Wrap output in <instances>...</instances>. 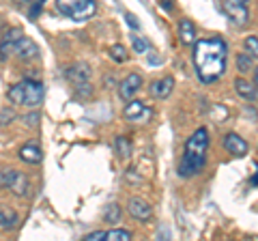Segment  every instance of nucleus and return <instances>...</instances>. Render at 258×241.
I'll return each instance as SVG.
<instances>
[{
    "label": "nucleus",
    "mask_w": 258,
    "mask_h": 241,
    "mask_svg": "<svg viewBox=\"0 0 258 241\" xmlns=\"http://www.w3.org/2000/svg\"><path fill=\"white\" fill-rule=\"evenodd\" d=\"M194 45V67L203 84H213L226 71L228 61V43L222 37L215 39H196Z\"/></svg>",
    "instance_id": "obj_1"
},
{
    "label": "nucleus",
    "mask_w": 258,
    "mask_h": 241,
    "mask_svg": "<svg viewBox=\"0 0 258 241\" xmlns=\"http://www.w3.org/2000/svg\"><path fill=\"white\" fill-rule=\"evenodd\" d=\"M207 151H209V132L205 127H200L185 142L183 157L179 162V170H176L179 176L189 179V176H196L198 172H203V168L207 164Z\"/></svg>",
    "instance_id": "obj_2"
},
{
    "label": "nucleus",
    "mask_w": 258,
    "mask_h": 241,
    "mask_svg": "<svg viewBox=\"0 0 258 241\" xmlns=\"http://www.w3.org/2000/svg\"><path fill=\"white\" fill-rule=\"evenodd\" d=\"M11 103L15 106H28V108H37L39 103H43V95H45V86L41 82H37V80H22L15 86H11L9 91Z\"/></svg>",
    "instance_id": "obj_3"
},
{
    "label": "nucleus",
    "mask_w": 258,
    "mask_h": 241,
    "mask_svg": "<svg viewBox=\"0 0 258 241\" xmlns=\"http://www.w3.org/2000/svg\"><path fill=\"white\" fill-rule=\"evenodd\" d=\"M67 78L69 82L78 88V95H91V78H93V71L86 63H80V65H74L67 69Z\"/></svg>",
    "instance_id": "obj_4"
},
{
    "label": "nucleus",
    "mask_w": 258,
    "mask_h": 241,
    "mask_svg": "<svg viewBox=\"0 0 258 241\" xmlns=\"http://www.w3.org/2000/svg\"><path fill=\"white\" fill-rule=\"evenodd\" d=\"M123 116L127 120H132V123H136V120H149L153 116V108H149L140 99H129V103L123 110Z\"/></svg>",
    "instance_id": "obj_5"
},
{
    "label": "nucleus",
    "mask_w": 258,
    "mask_h": 241,
    "mask_svg": "<svg viewBox=\"0 0 258 241\" xmlns=\"http://www.w3.org/2000/svg\"><path fill=\"white\" fill-rule=\"evenodd\" d=\"M247 5H249V0H224V9L235 24H245L247 22V18H249Z\"/></svg>",
    "instance_id": "obj_6"
},
{
    "label": "nucleus",
    "mask_w": 258,
    "mask_h": 241,
    "mask_svg": "<svg viewBox=\"0 0 258 241\" xmlns=\"http://www.w3.org/2000/svg\"><path fill=\"white\" fill-rule=\"evenodd\" d=\"M224 149H226V153H230L235 157H245L247 151H249V144L241 138L239 134L230 132V134L224 136Z\"/></svg>",
    "instance_id": "obj_7"
},
{
    "label": "nucleus",
    "mask_w": 258,
    "mask_h": 241,
    "mask_svg": "<svg viewBox=\"0 0 258 241\" xmlns=\"http://www.w3.org/2000/svg\"><path fill=\"white\" fill-rule=\"evenodd\" d=\"M127 209H129V215H132V218H136L138 222H147V220H151V215H153L151 205H149L144 198H138V196L129 198Z\"/></svg>",
    "instance_id": "obj_8"
},
{
    "label": "nucleus",
    "mask_w": 258,
    "mask_h": 241,
    "mask_svg": "<svg viewBox=\"0 0 258 241\" xmlns=\"http://www.w3.org/2000/svg\"><path fill=\"white\" fill-rule=\"evenodd\" d=\"M140 88H142V76L140 74H129L123 82L118 84V93L125 101H129V99H134V95L138 93Z\"/></svg>",
    "instance_id": "obj_9"
},
{
    "label": "nucleus",
    "mask_w": 258,
    "mask_h": 241,
    "mask_svg": "<svg viewBox=\"0 0 258 241\" xmlns=\"http://www.w3.org/2000/svg\"><path fill=\"white\" fill-rule=\"evenodd\" d=\"M20 39H22L20 28H13L9 33H5V37L0 39V61H7L15 52V45H18Z\"/></svg>",
    "instance_id": "obj_10"
},
{
    "label": "nucleus",
    "mask_w": 258,
    "mask_h": 241,
    "mask_svg": "<svg viewBox=\"0 0 258 241\" xmlns=\"http://www.w3.org/2000/svg\"><path fill=\"white\" fill-rule=\"evenodd\" d=\"M172 91H174V78H170V76L159 78V80H155V82L151 84V95L155 99H168Z\"/></svg>",
    "instance_id": "obj_11"
},
{
    "label": "nucleus",
    "mask_w": 258,
    "mask_h": 241,
    "mask_svg": "<svg viewBox=\"0 0 258 241\" xmlns=\"http://www.w3.org/2000/svg\"><path fill=\"white\" fill-rule=\"evenodd\" d=\"M13 54H18V58L20 61H32V58H37L39 56V45L32 41V39H20L18 45H15V52Z\"/></svg>",
    "instance_id": "obj_12"
},
{
    "label": "nucleus",
    "mask_w": 258,
    "mask_h": 241,
    "mask_svg": "<svg viewBox=\"0 0 258 241\" xmlns=\"http://www.w3.org/2000/svg\"><path fill=\"white\" fill-rule=\"evenodd\" d=\"M28 188H30V183H28V176L20 172V170H13V176H11V181H9V188L7 190H11L15 196H28Z\"/></svg>",
    "instance_id": "obj_13"
},
{
    "label": "nucleus",
    "mask_w": 258,
    "mask_h": 241,
    "mask_svg": "<svg viewBox=\"0 0 258 241\" xmlns=\"http://www.w3.org/2000/svg\"><path fill=\"white\" fill-rule=\"evenodd\" d=\"M20 224V213L9 205H0V228L11 230Z\"/></svg>",
    "instance_id": "obj_14"
},
{
    "label": "nucleus",
    "mask_w": 258,
    "mask_h": 241,
    "mask_svg": "<svg viewBox=\"0 0 258 241\" xmlns=\"http://www.w3.org/2000/svg\"><path fill=\"white\" fill-rule=\"evenodd\" d=\"M179 39L183 45H191L194 41L198 39V33H196V24H194L191 20H181L179 22Z\"/></svg>",
    "instance_id": "obj_15"
},
{
    "label": "nucleus",
    "mask_w": 258,
    "mask_h": 241,
    "mask_svg": "<svg viewBox=\"0 0 258 241\" xmlns=\"http://www.w3.org/2000/svg\"><path fill=\"white\" fill-rule=\"evenodd\" d=\"M20 159L26 164H41L43 153H41V149H39V144L30 142V144H24L20 149Z\"/></svg>",
    "instance_id": "obj_16"
},
{
    "label": "nucleus",
    "mask_w": 258,
    "mask_h": 241,
    "mask_svg": "<svg viewBox=\"0 0 258 241\" xmlns=\"http://www.w3.org/2000/svg\"><path fill=\"white\" fill-rule=\"evenodd\" d=\"M95 11H97V3H95V0H84L78 9H74V13H71L69 18L74 22H86V20L93 18Z\"/></svg>",
    "instance_id": "obj_17"
},
{
    "label": "nucleus",
    "mask_w": 258,
    "mask_h": 241,
    "mask_svg": "<svg viewBox=\"0 0 258 241\" xmlns=\"http://www.w3.org/2000/svg\"><path fill=\"white\" fill-rule=\"evenodd\" d=\"M235 91L241 95L243 99H249V101H256V86L252 82H247V80L239 78L235 80Z\"/></svg>",
    "instance_id": "obj_18"
},
{
    "label": "nucleus",
    "mask_w": 258,
    "mask_h": 241,
    "mask_svg": "<svg viewBox=\"0 0 258 241\" xmlns=\"http://www.w3.org/2000/svg\"><path fill=\"white\" fill-rule=\"evenodd\" d=\"M84 0H56V9H58L60 15H69L74 13V9H78L80 5H82Z\"/></svg>",
    "instance_id": "obj_19"
},
{
    "label": "nucleus",
    "mask_w": 258,
    "mask_h": 241,
    "mask_svg": "<svg viewBox=\"0 0 258 241\" xmlns=\"http://www.w3.org/2000/svg\"><path fill=\"white\" fill-rule=\"evenodd\" d=\"M114 147H116L118 157H123V159H125V157L132 155V142H129V138H125V136H116Z\"/></svg>",
    "instance_id": "obj_20"
},
{
    "label": "nucleus",
    "mask_w": 258,
    "mask_h": 241,
    "mask_svg": "<svg viewBox=\"0 0 258 241\" xmlns=\"http://www.w3.org/2000/svg\"><path fill=\"white\" fill-rule=\"evenodd\" d=\"M103 239H108V241H129L132 239V232L125 230V228H112V230H106Z\"/></svg>",
    "instance_id": "obj_21"
},
{
    "label": "nucleus",
    "mask_w": 258,
    "mask_h": 241,
    "mask_svg": "<svg viewBox=\"0 0 258 241\" xmlns=\"http://www.w3.org/2000/svg\"><path fill=\"white\" fill-rule=\"evenodd\" d=\"M254 65L256 63H254V58L249 54H239L237 56V69L241 71V74H249V71L254 69Z\"/></svg>",
    "instance_id": "obj_22"
},
{
    "label": "nucleus",
    "mask_w": 258,
    "mask_h": 241,
    "mask_svg": "<svg viewBox=\"0 0 258 241\" xmlns=\"http://www.w3.org/2000/svg\"><path fill=\"white\" fill-rule=\"evenodd\" d=\"M110 58L114 61V63H125V61L129 58V50H127L125 45H120V43L112 45V47H110Z\"/></svg>",
    "instance_id": "obj_23"
},
{
    "label": "nucleus",
    "mask_w": 258,
    "mask_h": 241,
    "mask_svg": "<svg viewBox=\"0 0 258 241\" xmlns=\"http://www.w3.org/2000/svg\"><path fill=\"white\" fill-rule=\"evenodd\" d=\"M120 220V207L116 203H110L103 209V222H118Z\"/></svg>",
    "instance_id": "obj_24"
},
{
    "label": "nucleus",
    "mask_w": 258,
    "mask_h": 241,
    "mask_svg": "<svg viewBox=\"0 0 258 241\" xmlns=\"http://www.w3.org/2000/svg\"><path fill=\"white\" fill-rule=\"evenodd\" d=\"M245 50H247V54L252 56V58H256V54H258V37L256 35H249L245 39Z\"/></svg>",
    "instance_id": "obj_25"
},
{
    "label": "nucleus",
    "mask_w": 258,
    "mask_h": 241,
    "mask_svg": "<svg viewBox=\"0 0 258 241\" xmlns=\"http://www.w3.org/2000/svg\"><path fill=\"white\" fill-rule=\"evenodd\" d=\"M132 45H134V52H138V54L149 52V43L144 39H140L138 35H132Z\"/></svg>",
    "instance_id": "obj_26"
},
{
    "label": "nucleus",
    "mask_w": 258,
    "mask_h": 241,
    "mask_svg": "<svg viewBox=\"0 0 258 241\" xmlns=\"http://www.w3.org/2000/svg\"><path fill=\"white\" fill-rule=\"evenodd\" d=\"M11 176H13V168H3V170H0V190L9 188Z\"/></svg>",
    "instance_id": "obj_27"
},
{
    "label": "nucleus",
    "mask_w": 258,
    "mask_h": 241,
    "mask_svg": "<svg viewBox=\"0 0 258 241\" xmlns=\"http://www.w3.org/2000/svg\"><path fill=\"white\" fill-rule=\"evenodd\" d=\"M39 112H30L28 116H24V125H28V127H39Z\"/></svg>",
    "instance_id": "obj_28"
},
{
    "label": "nucleus",
    "mask_w": 258,
    "mask_h": 241,
    "mask_svg": "<svg viewBox=\"0 0 258 241\" xmlns=\"http://www.w3.org/2000/svg\"><path fill=\"white\" fill-rule=\"evenodd\" d=\"M125 22H127V26H129V28H134V30H140V20L136 18L134 13H125Z\"/></svg>",
    "instance_id": "obj_29"
},
{
    "label": "nucleus",
    "mask_w": 258,
    "mask_h": 241,
    "mask_svg": "<svg viewBox=\"0 0 258 241\" xmlns=\"http://www.w3.org/2000/svg\"><path fill=\"white\" fill-rule=\"evenodd\" d=\"M13 110H9V108H7V110H3V112H0V125H7V123H11V120H13Z\"/></svg>",
    "instance_id": "obj_30"
},
{
    "label": "nucleus",
    "mask_w": 258,
    "mask_h": 241,
    "mask_svg": "<svg viewBox=\"0 0 258 241\" xmlns=\"http://www.w3.org/2000/svg\"><path fill=\"white\" fill-rule=\"evenodd\" d=\"M41 9H43V5L41 3H35V5L30 7V11H28V18L30 20H37L39 15H41Z\"/></svg>",
    "instance_id": "obj_31"
},
{
    "label": "nucleus",
    "mask_w": 258,
    "mask_h": 241,
    "mask_svg": "<svg viewBox=\"0 0 258 241\" xmlns=\"http://www.w3.org/2000/svg\"><path fill=\"white\" fill-rule=\"evenodd\" d=\"M103 235H106V230H95V232H88L84 235V241H101Z\"/></svg>",
    "instance_id": "obj_32"
},
{
    "label": "nucleus",
    "mask_w": 258,
    "mask_h": 241,
    "mask_svg": "<svg viewBox=\"0 0 258 241\" xmlns=\"http://www.w3.org/2000/svg\"><path fill=\"white\" fill-rule=\"evenodd\" d=\"M159 5H161V9L164 11H172L174 9V0H159Z\"/></svg>",
    "instance_id": "obj_33"
},
{
    "label": "nucleus",
    "mask_w": 258,
    "mask_h": 241,
    "mask_svg": "<svg viewBox=\"0 0 258 241\" xmlns=\"http://www.w3.org/2000/svg\"><path fill=\"white\" fill-rule=\"evenodd\" d=\"M256 181H258V179H256V174H252V181H249V186L256 188Z\"/></svg>",
    "instance_id": "obj_34"
},
{
    "label": "nucleus",
    "mask_w": 258,
    "mask_h": 241,
    "mask_svg": "<svg viewBox=\"0 0 258 241\" xmlns=\"http://www.w3.org/2000/svg\"><path fill=\"white\" fill-rule=\"evenodd\" d=\"M18 3H30V0H18Z\"/></svg>",
    "instance_id": "obj_35"
},
{
    "label": "nucleus",
    "mask_w": 258,
    "mask_h": 241,
    "mask_svg": "<svg viewBox=\"0 0 258 241\" xmlns=\"http://www.w3.org/2000/svg\"><path fill=\"white\" fill-rule=\"evenodd\" d=\"M37 3H41V5H45V0H37Z\"/></svg>",
    "instance_id": "obj_36"
}]
</instances>
